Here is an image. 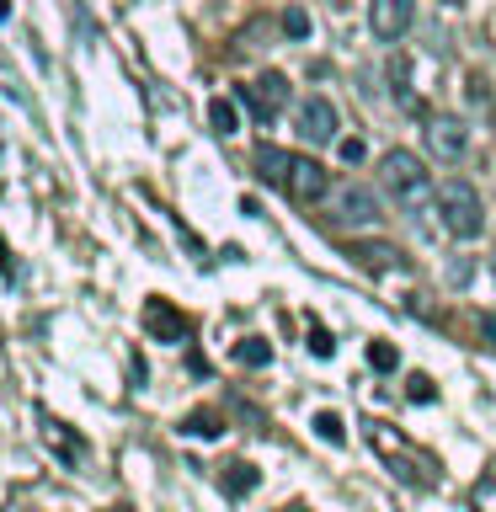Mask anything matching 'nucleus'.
I'll return each mask as SVG.
<instances>
[{
  "label": "nucleus",
  "mask_w": 496,
  "mask_h": 512,
  "mask_svg": "<svg viewBox=\"0 0 496 512\" xmlns=\"http://www.w3.org/2000/svg\"><path fill=\"white\" fill-rule=\"evenodd\" d=\"M411 400H432V379L416 374V379H411Z\"/></svg>",
  "instance_id": "4be33fe9"
},
{
  "label": "nucleus",
  "mask_w": 496,
  "mask_h": 512,
  "mask_svg": "<svg viewBox=\"0 0 496 512\" xmlns=\"http://www.w3.org/2000/svg\"><path fill=\"white\" fill-rule=\"evenodd\" d=\"M379 182L395 198V208H406L411 219H427V208L438 203V187H432L422 155H411V150H384L379 155Z\"/></svg>",
  "instance_id": "f257e3e1"
},
{
  "label": "nucleus",
  "mask_w": 496,
  "mask_h": 512,
  "mask_svg": "<svg viewBox=\"0 0 496 512\" xmlns=\"http://www.w3.org/2000/svg\"><path fill=\"white\" fill-rule=\"evenodd\" d=\"M182 432H192V438H214L219 422H214V416H187V427H182Z\"/></svg>",
  "instance_id": "dca6fc26"
},
{
  "label": "nucleus",
  "mask_w": 496,
  "mask_h": 512,
  "mask_svg": "<svg viewBox=\"0 0 496 512\" xmlns=\"http://www.w3.org/2000/svg\"><path fill=\"white\" fill-rule=\"evenodd\" d=\"M278 187H283L294 203H320V198L331 192V171L320 166V160H310V155H288Z\"/></svg>",
  "instance_id": "7ed1b4c3"
},
{
  "label": "nucleus",
  "mask_w": 496,
  "mask_h": 512,
  "mask_svg": "<svg viewBox=\"0 0 496 512\" xmlns=\"http://www.w3.org/2000/svg\"><path fill=\"white\" fill-rule=\"evenodd\" d=\"M256 486V470H251V464H230V470H224V491H230V496H246Z\"/></svg>",
  "instance_id": "ddd939ff"
},
{
  "label": "nucleus",
  "mask_w": 496,
  "mask_h": 512,
  "mask_svg": "<svg viewBox=\"0 0 496 512\" xmlns=\"http://www.w3.org/2000/svg\"><path fill=\"white\" fill-rule=\"evenodd\" d=\"M347 256H358L363 267H406V262H400V251L384 246V240H352Z\"/></svg>",
  "instance_id": "9d476101"
},
{
  "label": "nucleus",
  "mask_w": 496,
  "mask_h": 512,
  "mask_svg": "<svg viewBox=\"0 0 496 512\" xmlns=\"http://www.w3.org/2000/svg\"><path fill=\"white\" fill-rule=\"evenodd\" d=\"M240 96L251 102L256 118H278L283 102H288V80H283L278 70H267V75H256L251 86H240Z\"/></svg>",
  "instance_id": "0eeeda50"
},
{
  "label": "nucleus",
  "mask_w": 496,
  "mask_h": 512,
  "mask_svg": "<svg viewBox=\"0 0 496 512\" xmlns=\"http://www.w3.org/2000/svg\"><path fill=\"white\" fill-rule=\"evenodd\" d=\"M283 27H288V38H304V32H310V16H304V11H288Z\"/></svg>",
  "instance_id": "a211bd4d"
},
{
  "label": "nucleus",
  "mask_w": 496,
  "mask_h": 512,
  "mask_svg": "<svg viewBox=\"0 0 496 512\" xmlns=\"http://www.w3.org/2000/svg\"><path fill=\"white\" fill-rule=\"evenodd\" d=\"M336 208H342V219H347V224H363V230L384 219V214H379V198H374L368 187H358V182L342 187V198H336Z\"/></svg>",
  "instance_id": "1a4fd4ad"
},
{
  "label": "nucleus",
  "mask_w": 496,
  "mask_h": 512,
  "mask_svg": "<svg viewBox=\"0 0 496 512\" xmlns=\"http://www.w3.org/2000/svg\"><path fill=\"white\" fill-rule=\"evenodd\" d=\"M336 150H342L347 166H358V160H363V139H336Z\"/></svg>",
  "instance_id": "6ab92c4d"
},
{
  "label": "nucleus",
  "mask_w": 496,
  "mask_h": 512,
  "mask_svg": "<svg viewBox=\"0 0 496 512\" xmlns=\"http://www.w3.org/2000/svg\"><path fill=\"white\" fill-rule=\"evenodd\" d=\"M208 123H214V134L230 139L235 128H240V112H235V102H224V96H214V102H208Z\"/></svg>",
  "instance_id": "9b49d317"
},
{
  "label": "nucleus",
  "mask_w": 496,
  "mask_h": 512,
  "mask_svg": "<svg viewBox=\"0 0 496 512\" xmlns=\"http://www.w3.org/2000/svg\"><path fill=\"white\" fill-rule=\"evenodd\" d=\"M475 507L496 512V480H480V486H475Z\"/></svg>",
  "instance_id": "f3484780"
},
{
  "label": "nucleus",
  "mask_w": 496,
  "mask_h": 512,
  "mask_svg": "<svg viewBox=\"0 0 496 512\" xmlns=\"http://www.w3.org/2000/svg\"><path fill=\"white\" fill-rule=\"evenodd\" d=\"M368 363H374V368H395V352L384 342H374V347H368Z\"/></svg>",
  "instance_id": "412c9836"
},
{
  "label": "nucleus",
  "mask_w": 496,
  "mask_h": 512,
  "mask_svg": "<svg viewBox=\"0 0 496 512\" xmlns=\"http://www.w3.org/2000/svg\"><path fill=\"white\" fill-rule=\"evenodd\" d=\"M438 219L454 240H475L480 224H486V203H480V192L464 182V176H448L438 187Z\"/></svg>",
  "instance_id": "f03ea898"
},
{
  "label": "nucleus",
  "mask_w": 496,
  "mask_h": 512,
  "mask_svg": "<svg viewBox=\"0 0 496 512\" xmlns=\"http://www.w3.org/2000/svg\"><path fill=\"white\" fill-rule=\"evenodd\" d=\"M267 358H272V347L262 342V336H246V342L235 347V363H246V368H262Z\"/></svg>",
  "instance_id": "f8f14e48"
},
{
  "label": "nucleus",
  "mask_w": 496,
  "mask_h": 512,
  "mask_svg": "<svg viewBox=\"0 0 496 512\" xmlns=\"http://www.w3.org/2000/svg\"><path fill=\"white\" fill-rule=\"evenodd\" d=\"M427 150L438 160H464V150H470V123L454 118V112H438V118H427Z\"/></svg>",
  "instance_id": "20e7f679"
},
{
  "label": "nucleus",
  "mask_w": 496,
  "mask_h": 512,
  "mask_svg": "<svg viewBox=\"0 0 496 512\" xmlns=\"http://www.w3.org/2000/svg\"><path fill=\"white\" fill-rule=\"evenodd\" d=\"M310 347H315V358H331V352H336V342H331V336L320 331V326L310 331Z\"/></svg>",
  "instance_id": "aec40b11"
},
{
  "label": "nucleus",
  "mask_w": 496,
  "mask_h": 512,
  "mask_svg": "<svg viewBox=\"0 0 496 512\" xmlns=\"http://www.w3.org/2000/svg\"><path fill=\"white\" fill-rule=\"evenodd\" d=\"M416 22V0H368V27L379 43H400Z\"/></svg>",
  "instance_id": "423d86ee"
},
{
  "label": "nucleus",
  "mask_w": 496,
  "mask_h": 512,
  "mask_svg": "<svg viewBox=\"0 0 496 512\" xmlns=\"http://www.w3.org/2000/svg\"><path fill=\"white\" fill-rule=\"evenodd\" d=\"M144 331H150L155 342H187V320L176 315L166 299H150V304H144Z\"/></svg>",
  "instance_id": "6e6552de"
},
{
  "label": "nucleus",
  "mask_w": 496,
  "mask_h": 512,
  "mask_svg": "<svg viewBox=\"0 0 496 512\" xmlns=\"http://www.w3.org/2000/svg\"><path fill=\"white\" fill-rule=\"evenodd\" d=\"M443 6H464V0H443Z\"/></svg>",
  "instance_id": "5701e85b"
},
{
  "label": "nucleus",
  "mask_w": 496,
  "mask_h": 512,
  "mask_svg": "<svg viewBox=\"0 0 496 512\" xmlns=\"http://www.w3.org/2000/svg\"><path fill=\"white\" fill-rule=\"evenodd\" d=\"M43 432H48V443H59V454H64V459H80V438H64L59 422H48Z\"/></svg>",
  "instance_id": "2eb2a0df"
},
{
  "label": "nucleus",
  "mask_w": 496,
  "mask_h": 512,
  "mask_svg": "<svg viewBox=\"0 0 496 512\" xmlns=\"http://www.w3.org/2000/svg\"><path fill=\"white\" fill-rule=\"evenodd\" d=\"M315 432H320L326 443H342V438H347V432H342V416H336V411H320V416H315Z\"/></svg>",
  "instance_id": "4468645a"
},
{
  "label": "nucleus",
  "mask_w": 496,
  "mask_h": 512,
  "mask_svg": "<svg viewBox=\"0 0 496 512\" xmlns=\"http://www.w3.org/2000/svg\"><path fill=\"white\" fill-rule=\"evenodd\" d=\"M299 139L304 144H336L342 139V118H336L331 96H310V102L299 107Z\"/></svg>",
  "instance_id": "39448f33"
}]
</instances>
